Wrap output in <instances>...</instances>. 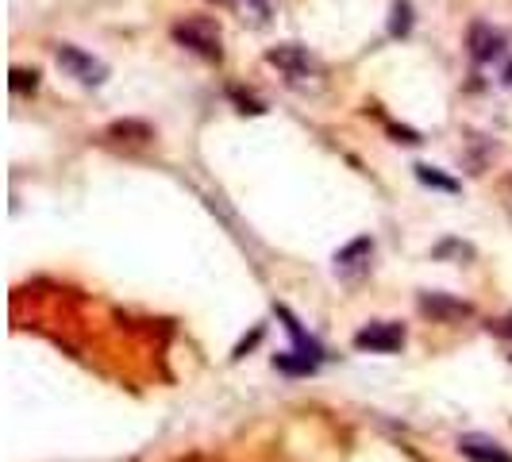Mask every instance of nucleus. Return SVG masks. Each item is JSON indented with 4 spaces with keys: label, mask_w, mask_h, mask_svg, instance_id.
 Listing matches in <instances>:
<instances>
[{
    "label": "nucleus",
    "mask_w": 512,
    "mask_h": 462,
    "mask_svg": "<svg viewBox=\"0 0 512 462\" xmlns=\"http://www.w3.org/2000/svg\"><path fill=\"white\" fill-rule=\"evenodd\" d=\"M174 39H178L185 51L201 54L208 62H220L224 58V31H220L216 20H205V16L181 20V24H174Z\"/></svg>",
    "instance_id": "nucleus-1"
},
{
    "label": "nucleus",
    "mask_w": 512,
    "mask_h": 462,
    "mask_svg": "<svg viewBox=\"0 0 512 462\" xmlns=\"http://www.w3.org/2000/svg\"><path fill=\"white\" fill-rule=\"evenodd\" d=\"M54 58H58V66L74 77V81H81V85H104V81H108V66H104L101 58H93V54L74 47V43H62V47L54 51Z\"/></svg>",
    "instance_id": "nucleus-2"
},
{
    "label": "nucleus",
    "mask_w": 512,
    "mask_h": 462,
    "mask_svg": "<svg viewBox=\"0 0 512 462\" xmlns=\"http://www.w3.org/2000/svg\"><path fill=\"white\" fill-rule=\"evenodd\" d=\"M266 62H270V66H278L293 85H301V81L320 74V66H316V58L308 54V47H297V43L270 47V51H266Z\"/></svg>",
    "instance_id": "nucleus-3"
},
{
    "label": "nucleus",
    "mask_w": 512,
    "mask_h": 462,
    "mask_svg": "<svg viewBox=\"0 0 512 462\" xmlns=\"http://www.w3.org/2000/svg\"><path fill=\"white\" fill-rule=\"evenodd\" d=\"M370 258H374V239H370V235L351 239L347 247L335 251V278H343V282H359V278L370 274Z\"/></svg>",
    "instance_id": "nucleus-4"
},
{
    "label": "nucleus",
    "mask_w": 512,
    "mask_h": 462,
    "mask_svg": "<svg viewBox=\"0 0 512 462\" xmlns=\"http://www.w3.org/2000/svg\"><path fill=\"white\" fill-rule=\"evenodd\" d=\"M355 347L370 351V355H397L405 347V328L401 324H389V320H374L362 332H355Z\"/></svg>",
    "instance_id": "nucleus-5"
},
{
    "label": "nucleus",
    "mask_w": 512,
    "mask_h": 462,
    "mask_svg": "<svg viewBox=\"0 0 512 462\" xmlns=\"http://www.w3.org/2000/svg\"><path fill=\"white\" fill-rule=\"evenodd\" d=\"M466 47L474 54V62H493V58L505 54V31H497L493 24L478 20V24H470V31H466Z\"/></svg>",
    "instance_id": "nucleus-6"
},
{
    "label": "nucleus",
    "mask_w": 512,
    "mask_h": 462,
    "mask_svg": "<svg viewBox=\"0 0 512 462\" xmlns=\"http://www.w3.org/2000/svg\"><path fill=\"white\" fill-rule=\"evenodd\" d=\"M459 451H462V459H470V462H512L509 447H501L497 439L482 436V432H466V436H459Z\"/></svg>",
    "instance_id": "nucleus-7"
},
{
    "label": "nucleus",
    "mask_w": 512,
    "mask_h": 462,
    "mask_svg": "<svg viewBox=\"0 0 512 462\" xmlns=\"http://www.w3.org/2000/svg\"><path fill=\"white\" fill-rule=\"evenodd\" d=\"M420 312L439 320V324H455V320H466L474 308L459 297H447V293H420Z\"/></svg>",
    "instance_id": "nucleus-8"
},
{
    "label": "nucleus",
    "mask_w": 512,
    "mask_h": 462,
    "mask_svg": "<svg viewBox=\"0 0 512 462\" xmlns=\"http://www.w3.org/2000/svg\"><path fill=\"white\" fill-rule=\"evenodd\" d=\"M231 4L247 27H266L274 20V8H278V0H231Z\"/></svg>",
    "instance_id": "nucleus-9"
},
{
    "label": "nucleus",
    "mask_w": 512,
    "mask_h": 462,
    "mask_svg": "<svg viewBox=\"0 0 512 462\" xmlns=\"http://www.w3.org/2000/svg\"><path fill=\"white\" fill-rule=\"evenodd\" d=\"M274 366L282 374H312L316 370V359H308L301 351H285V355H274Z\"/></svg>",
    "instance_id": "nucleus-10"
},
{
    "label": "nucleus",
    "mask_w": 512,
    "mask_h": 462,
    "mask_svg": "<svg viewBox=\"0 0 512 462\" xmlns=\"http://www.w3.org/2000/svg\"><path fill=\"white\" fill-rule=\"evenodd\" d=\"M412 170H416V178L424 181V185H432V189H443V193H459V181L443 178L436 166H428V162H420V166H412Z\"/></svg>",
    "instance_id": "nucleus-11"
},
{
    "label": "nucleus",
    "mask_w": 512,
    "mask_h": 462,
    "mask_svg": "<svg viewBox=\"0 0 512 462\" xmlns=\"http://www.w3.org/2000/svg\"><path fill=\"white\" fill-rule=\"evenodd\" d=\"M409 27H412V4L409 0H397V4H393L389 31H393V35H409Z\"/></svg>",
    "instance_id": "nucleus-12"
},
{
    "label": "nucleus",
    "mask_w": 512,
    "mask_h": 462,
    "mask_svg": "<svg viewBox=\"0 0 512 462\" xmlns=\"http://www.w3.org/2000/svg\"><path fill=\"white\" fill-rule=\"evenodd\" d=\"M8 85H12V93H35V89H39V70H20V66H16Z\"/></svg>",
    "instance_id": "nucleus-13"
},
{
    "label": "nucleus",
    "mask_w": 512,
    "mask_h": 462,
    "mask_svg": "<svg viewBox=\"0 0 512 462\" xmlns=\"http://www.w3.org/2000/svg\"><path fill=\"white\" fill-rule=\"evenodd\" d=\"M436 258H447V255H462V258H470L474 255V247H466V243H459V239H443L436 251H432Z\"/></svg>",
    "instance_id": "nucleus-14"
},
{
    "label": "nucleus",
    "mask_w": 512,
    "mask_h": 462,
    "mask_svg": "<svg viewBox=\"0 0 512 462\" xmlns=\"http://www.w3.org/2000/svg\"><path fill=\"white\" fill-rule=\"evenodd\" d=\"M489 332H493V335H505V339H512V320H493V324H489Z\"/></svg>",
    "instance_id": "nucleus-15"
},
{
    "label": "nucleus",
    "mask_w": 512,
    "mask_h": 462,
    "mask_svg": "<svg viewBox=\"0 0 512 462\" xmlns=\"http://www.w3.org/2000/svg\"><path fill=\"white\" fill-rule=\"evenodd\" d=\"M501 81H505V89H512V62L505 66V74H501Z\"/></svg>",
    "instance_id": "nucleus-16"
}]
</instances>
